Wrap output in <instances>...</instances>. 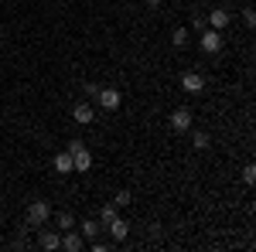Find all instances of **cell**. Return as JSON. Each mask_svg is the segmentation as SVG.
I'll return each mask as SVG.
<instances>
[{"mask_svg": "<svg viewBox=\"0 0 256 252\" xmlns=\"http://www.w3.org/2000/svg\"><path fill=\"white\" fill-rule=\"evenodd\" d=\"M242 181H246V184H253V181H256V167H253V164L242 167Z\"/></svg>", "mask_w": 256, "mask_h": 252, "instance_id": "d6986e66", "label": "cell"}, {"mask_svg": "<svg viewBox=\"0 0 256 252\" xmlns=\"http://www.w3.org/2000/svg\"><path fill=\"white\" fill-rule=\"evenodd\" d=\"M116 205H106V208H99V225H110L113 218H116Z\"/></svg>", "mask_w": 256, "mask_h": 252, "instance_id": "2e32d148", "label": "cell"}, {"mask_svg": "<svg viewBox=\"0 0 256 252\" xmlns=\"http://www.w3.org/2000/svg\"><path fill=\"white\" fill-rule=\"evenodd\" d=\"M55 171H58V174H72V154H68V150L55 154Z\"/></svg>", "mask_w": 256, "mask_h": 252, "instance_id": "7c38bea8", "label": "cell"}, {"mask_svg": "<svg viewBox=\"0 0 256 252\" xmlns=\"http://www.w3.org/2000/svg\"><path fill=\"white\" fill-rule=\"evenodd\" d=\"M82 89H86V96H89V99H96V92H99V85H92V82H86Z\"/></svg>", "mask_w": 256, "mask_h": 252, "instance_id": "7402d4cb", "label": "cell"}, {"mask_svg": "<svg viewBox=\"0 0 256 252\" xmlns=\"http://www.w3.org/2000/svg\"><path fill=\"white\" fill-rule=\"evenodd\" d=\"M82 246H86V239H82L76 229H68V232L62 235V249H68V252H79Z\"/></svg>", "mask_w": 256, "mask_h": 252, "instance_id": "30bf717a", "label": "cell"}, {"mask_svg": "<svg viewBox=\"0 0 256 252\" xmlns=\"http://www.w3.org/2000/svg\"><path fill=\"white\" fill-rule=\"evenodd\" d=\"M229 20H232V14H229L226 7H216V10H208V17H205V24H208V27H216V31H222V27H226Z\"/></svg>", "mask_w": 256, "mask_h": 252, "instance_id": "ba28073f", "label": "cell"}, {"mask_svg": "<svg viewBox=\"0 0 256 252\" xmlns=\"http://www.w3.org/2000/svg\"><path fill=\"white\" fill-rule=\"evenodd\" d=\"M38 246H41V249H48V252H52V249H62V235L58 232H41Z\"/></svg>", "mask_w": 256, "mask_h": 252, "instance_id": "8fae6325", "label": "cell"}, {"mask_svg": "<svg viewBox=\"0 0 256 252\" xmlns=\"http://www.w3.org/2000/svg\"><path fill=\"white\" fill-rule=\"evenodd\" d=\"M188 133H192V147H195V150H205V147H208V133H205V130H188Z\"/></svg>", "mask_w": 256, "mask_h": 252, "instance_id": "5bb4252c", "label": "cell"}, {"mask_svg": "<svg viewBox=\"0 0 256 252\" xmlns=\"http://www.w3.org/2000/svg\"><path fill=\"white\" fill-rule=\"evenodd\" d=\"M68 154H72V171H76V174H86V171L92 167V154L86 150L82 140H72V143H68Z\"/></svg>", "mask_w": 256, "mask_h": 252, "instance_id": "6da1fadb", "label": "cell"}, {"mask_svg": "<svg viewBox=\"0 0 256 252\" xmlns=\"http://www.w3.org/2000/svg\"><path fill=\"white\" fill-rule=\"evenodd\" d=\"M52 218V205L48 201H31L28 205V225H48Z\"/></svg>", "mask_w": 256, "mask_h": 252, "instance_id": "3957f363", "label": "cell"}, {"mask_svg": "<svg viewBox=\"0 0 256 252\" xmlns=\"http://www.w3.org/2000/svg\"><path fill=\"white\" fill-rule=\"evenodd\" d=\"M55 222H58V229H62V232L76 229V218H72V212H58V218H55Z\"/></svg>", "mask_w": 256, "mask_h": 252, "instance_id": "e0dca14e", "label": "cell"}, {"mask_svg": "<svg viewBox=\"0 0 256 252\" xmlns=\"http://www.w3.org/2000/svg\"><path fill=\"white\" fill-rule=\"evenodd\" d=\"M181 89H184V92H192V96H198V92L205 89L202 72H184V75H181Z\"/></svg>", "mask_w": 256, "mask_h": 252, "instance_id": "8992f818", "label": "cell"}, {"mask_svg": "<svg viewBox=\"0 0 256 252\" xmlns=\"http://www.w3.org/2000/svg\"><path fill=\"white\" fill-rule=\"evenodd\" d=\"M96 102H99V109L113 113V109H120V102H123V96H120V89H113V85H106V89H99V92H96Z\"/></svg>", "mask_w": 256, "mask_h": 252, "instance_id": "277c9868", "label": "cell"}, {"mask_svg": "<svg viewBox=\"0 0 256 252\" xmlns=\"http://www.w3.org/2000/svg\"><path fill=\"white\" fill-rule=\"evenodd\" d=\"M242 20H246L250 27H253V24H256V14H253V7H246V10H242Z\"/></svg>", "mask_w": 256, "mask_h": 252, "instance_id": "44dd1931", "label": "cell"}, {"mask_svg": "<svg viewBox=\"0 0 256 252\" xmlns=\"http://www.w3.org/2000/svg\"><path fill=\"white\" fill-rule=\"evenodd\" d=\"M106 229H110V235H113V242H123V239H126V235H130V225H126V218H113V222H110V225H106Z\"/></svg>", "mask_w": 256, "mask_h": 252, "instance_id": "9c48e42d", "label": "cell"}, {"mask_svg": "<svg viewBox=\"0 0 256 252\" xmlns=\"http://www.w3.org/2000/svg\"><path fill=\"white\" fill-rule=\"evenodd\" d=\"M96 232H99V222H96V218H89V222H82V225H79L82 239H96Z\"/></svg>", "mask_w": 256, "mask_h": 252, "instance_id": "9a60e30c", "label": "cell"}, {"mask_svg": "<svg viewBox=\"0 0 256 252\" xmlns=\"http://www.w3.org/2000/svg\"><path fill=\"white\" fill-rule=\"evenodd\" d=\"M192 27H195L198 34H202V31L208 27V24H205V14H195V17H192Z\"/></svg>", "mask_w": 256, "mask_h": 252, "instance_id": "ffe728a7", "label": "cell"}, {"mask_svg": "<svg viewBox=\"0 0 256 252\" xmlns=\"http://www.w3.org/2000/svg\"><path fill=\"white\" fill-rule=\"evenodd\" d=\"M113 205H116V208H126V205H130V191H116Z\"/></svg>", "mask_w": 256, "mask_h": 252, "instance_id": "ac0fdd59", "label": "cell"}, {"mask_svg": "<svg viewBox=\"0 0 256 252\" xmlns=\"http://www.w3.org/2000/svg\"><path fill=\"white\" fill-rule=\"evenodd\" d=\"M144 3H147V7H154V10L160 7V0H144Z\"/></svg>", "mask_w": 256, "mask_h": 252, "instance_id": "603a6c76", "label": "cell"}, {"mask_svg": "<svg viewBox=\"0 0 256 252\" xmlns=\"http://www.w3.org/2000/svg\"><path fill=\"white\" fill-rule=\"evenodd\" d=\"M192 123H195V119H192V109H184V106L171 113V130H174V133H188Z\"/></svg>", "mask_w": 256, "mask_h": 252, "instance_id": "5b68a950", "label": "cell"}, {"mask_svg": "<svg viewBox=\"0 0 256 252\" xmlns=\"http://www.w3.org/2000/svg\"><path fill=\"white\" fill-rule=\"evenodd\" d=\"M92 116H96L92 102H76V106H72V119H76L79 126H89V123H92Z\"/></svg>", "mask_w": 256, "mask_h": 252, "instance_id": "52a82bcc", "label": "cell"}, {"mask_svg": "<svg viewBox=\"0 0 256 252\" xmlns=\"http://www.w3.org/2000/svg\"><path fill=\"white\" fill-rule=\"evenodd\" d=\"M198 44H202V51H205V55H218V51L226 48L222 31H216V27H205V31H202V38H198Z\"/></svg>", "mask_w": 256, "mask_h": 252, "instance_id": "7a4b0ae2", "label": "cell"}, {"mask_svg": "<svg viewBox=\"0 0 256 252\" xmlns=\"http://www.w3.org/2000/svg\"><path fill=\"white\" fill-rule=\"evenodd\" d=\"M171 44H174V48H188V44H192V31H188V27H178L174 34H171Z\"/></svg>", "mask_w": 256, "mask_h": 252, "instance_id": "4fadbf2b", "label": "cell"}]
</instances>
